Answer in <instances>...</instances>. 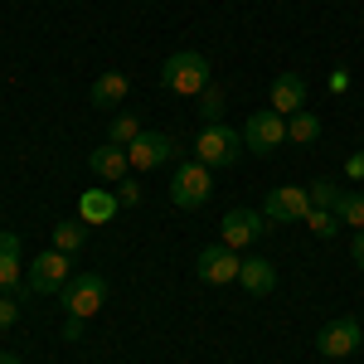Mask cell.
I'll list each match as a JSON object with an SVG mask.
<instances>
[{
	"instance_id": "1",
	"label": "cell",
	"mask_w": 364,
	"mask_h": 364,
	"mask_svg": "<svg viewBox=\"0 0 364 364\" xmlns=\"http://www.w3.org/2000/svg\"><path fill=\"white\" fill-rule=\"evenodd\" d=\"M161 87L175 92V97H199L209 87V58L185 49V54H170L166 68H161Z\"/></svg>"
},
{
	"instance_id": "2",
	"label": "cell",
	"mask_w": 364,
	"mask_h": 364,
	"mask_svg": "<svg viewBox=\"0 0 364 364\" xmlns=\"http://www.w3.org/2000/svg\"><path fill=\"white\" fill-rule=\"evenodd\" d=\"M195 156L204 161L209 170H219V166H233L238 156H243V132H233V127H204L195 136Z\"/></svg>"
},
{
	"instance_id": "3",
	"label": "cell",
	"mask_w": 364,
	"mask_h": 364,
	"mask_svg": "<svg viewBox=\"0 0 364 364\" xmlns=\"http://www.w3.org/2000/svg\"><path fill=\"white\" fill-rule=\"evenodd\" d=\"M209 195H214V180H209V166L204 161H185V166L170 175V199L180 209H199V204H209Z\"/></svg>"
},
{
	"instance_id": "4",
	"label": "cell",
	"mask_w": 364,
	"mask_h": 364,
	"mask_svg": "<svg viewBox=\"0 0 364 364\" xmlns=\"http://www.w3.org/2000/svg\"><path fill=\"white\" fill-rule=\"evenodd\" d=\"M63 296V306H68V316H97L102 311V301H107V277H97V272H78V277H68V287L58 291Z\"/></svg>"
},
{
	"instance_id": "5",
	"label": "cell",
	"mask_w": 364,
	"mask_h": 364,
	"mask_svg": "<svg viewBox=\"0 0 364 364\" xmlns=\"http://www.w3.org/2000/svg\"><path fill=\"white\" fill-rule=\"evenodd\" d=\"M282 141H287V117L272 112V107H262V112L248 117V127H243V146L257 151V156H272Z\"/></svg>"
},
{
	"instance_id": "6",
	"label": "cell",
	"mask_w": 364,
	"mask_h": 364,
	"mask_svg": "<svg viewBox=\"0 0 364 364\" xmlns=\"http://www.w3.org/2000/svg\"><path fill=\"white\" fill-rule=\"evenodd\" d=\"M238 267H243V257L238 248H228V243H214V248L199 252V282H209V287H228V282H238Z\"/></svg>"
},
{
	"instance_id": "7",
	"label": "cell",
	"mask_w": 364,
	"mask_h": 364,
	"mask_svg": "<svg viewBox=\"0 0 364 364\" xmlns=\"http://www.w3.org/2000/svg\"><path fill=\"white\" fill-rule=\"evenodd\" d=\"M73 277V262H68V252L49 248L44 257H34L29 262V291H63Z\"/></svg>"
},
{
	"instance_id": "8",
	"label": "cell",
	"mask_w": 364,
	"mask_h": 364,
	"mask_svg": "<svg viewBox=\"0 0 364 364\" xmlns=\"http://www.w3.org/2000/svg\"><path fill=\"white\" fill-rule=\"evenodd\" d=\"M360 340H364V326L355 316H340V321H331V326L316 336V350H321L326 360H345V355H355Z\"/></svg>"
},
{
	"instance_id": "9",
	"label": "cell",
	"mask_w": 364,
	"mask_h": 364,
	"mask_svg": "<svg viewBox=\"0 0 364 364\" xmlns=\"http://www.w3.org/2000/svg\"><path fill=\"white\" fill-rule=\"evenodd\" d=\"M262 228H267V214H257V209H228L224 214V243L228 248H248L262 238Z\"/></svg>"
},
{
	"instance_id": "10",
	"label": "cell",
	"mask_w": 364,
	"mask_h": 364,
	"mask_svg": "<svg viewBox=\"0 0 364 364\" xmlns=\"http://www.w3.org/2000/svg\"><path fill=\"white\" fill-rule=\"evenodd\" d=\"M170 151H175V141L166 136V132H141L132 146H127V161H132V170H156L170 161Z\"/></svg>"
},
{
	"instance_id": "11",
	"label": "cell",
	"mask_w": 364,
	"mask_h": 364,
	"mask_svg": "<svg viewBox=\"0 0 364 364\" xmlns=\"http://www.w3.org/2000/svg\"><path fill=\"white\" fill-rule=\"evenodd\" d=\"M262 214H267V219H277V224L306 219V214H311V195H306V190H272L267 204H262Z\"/></svg>"
},
{
	"instance_id": "12",
	"label": "cell",
	"mask_w": 364,
	"mask_h": 364,
	"mask_svg": "<svg viewBox=\"0 0 364 364\" xmlns=\"http://www.w3.org/2000/svg\"><path fill=\"white\" fill-rule=\"evenodd\" d=\"M306 107V83H301V73H282V78H272V112L291 117Z\"/></svg>"
},
{
	"instance_id": "13",
	"label": "cell",
	"mask_w": 364,
	"mask_h": 364,
	"mask_svg": "<svg viewBox=\"0 0 364 364\" xmlns=\"http://www.w3.org/2000/svg\"><path fill=\"white\" fill-rule=\"evenodd\" d=\"M238 282L248 287V296H272V291H277V267H272L267 257H243Z\"/></svg>"
},
{
	"instance_id": "14",
	"label": "cell",
	"mask_w": 364,
	"mask_h": 364,
	"mask_svg": "<svg viewBox=\"0 0 364 364\" xmlns=\"http://www.w3.org/2000/svg\"><path fill=\"white\" fill-rule=\"evenodd\" d=\"M87 166H92V175H102V180H127V170H132V161H127V146H97L92 156H87Z\"/></svg>"
},
{
	"instance_id": "15",
	"label": "cell",
	"mask_w": 364,
	"mask_h": 364,
	"mask_svg": "<svg viewBox=\"0 0 364 364\" xmlns=\"http://www.w3.org/2000/svg\"><path fill=\"white\" fill-rule=\"evenodd\" d=\"M112 214H117V195H107V190H87L78 199V219L83 224H112Z\"/></svg>"
},
{
	"instance_id": "16",
	"label": "cell",
	"mask_w": 364,
	"mask_h": 364,
	"mask_svg": "<svg viewBox=\"0 0 364 364\" xmlns=\"http://www.w3.org/2000/svg\"><path fill=\"white\" fill-rule=\"evenodd\" d=\"M15 287H20V238L0 233V291H15Z\"/></svg>"
},
{
	"instance_id": "17",
	"label": "cell",
	"mask_w": 364,
	"mask_h": 364,
	"mask_svg": "<svg viewBox=\"0 0 364 364\" xmlns=\"http://www.w3.org/2000/svg\"><path fill=\"white\" fill-rule=\"evenodd\" d=\"M127 92H132L127 73H102L92 83V107H117V102H127Z\"/></svg>"
},
{
	"instance_id": "18",
	"label": "cell",
	"mask_w": 364,
	"mask_h": 364,
	"mask_svg": "<svg viewBox=\"0 0 364 364\" xmlns=\"http://www.w3.org/2000/svg\"><path fill=\"white\" fill-rule=\"evenodd\" d=\"M287 141H301V146H311V141H321V117L316 112H291L287 117Z\"/></svg>"
},
{
	"instance_id": "19",
	"label": "cell",
	"mask_w": 364,
	"mask_h": 364,
	"mask_svg": "<svg viewBox=\"0 0 364 364\" xmlns=\"http://www.w3.org/2000/svg\"><path fill=\"white\" fill-rule=\"evenodd\" d=\"M83 238H87V224H83V219H63V224H54V248L68 252V257L83 248Z\"/></svg>"
},
{
	"instance_id": "20",
	"label": "cell",
	"mask_w": 364,
	"mask_h": 364,
	"mask_svg": "<svg viewBox=\"0 0 364 364\" xmlns=\"http://www.w3.org/2000/svg\"><path fill=\"white\" fill-rule=\"evenodd\" d=\"M336 219H340V224L364 228V195H355V190H340V199H336Z\"/></svg>"
},
{
	"instance_id": "21",
	"label": "cell",
	"mask_w": 364,
	"mask_h": 364,
	"mask_svg": "<svg viewBox=\"0 0 364 364\" xmlns=\"http://www.w3.org/2000/svg\"><path fill=\"white\" fill-rule=\"evenodd\" d=\"M136 136H141V122H136L132 112L112 117V127H107V141H112V146H132Z\"/></svg>"
},
{
	"instance_id": "22",
	"label": "cell",
	"mask_w": 364,
	"mask_h": 364,
	"mask_svg": "<svg viewBox=\"0 0 364 364\" xmlns=\"http://www.w3.org/2000/svg\"><path fill=\"white\" fill-rule=\"evenodd\" d=\"M219 117H224V92L219 87H204L199 92V122L204 127H219Z\"/></svg>"
},
{
	"instance_id": "23",
	"label": "cell",
	"mask_w": 364,
	"mask_h": 364,
	"mask_svg": "<svg viewBox=\"0 0 364 364\" xmlns=\"http://www.w3.org/2000/svg\"><path fill=\"white\" fill-rule=\"evenodd\" d=\"M306 195H311V209H331V214H336L340 185H331V180H311V185H306Z\"/></svg>"
},
{
	"instance_id": "24",
	"label": "cell",
	"mask_w": 364,
	"mask_h": 364,
	"mask_svg": "<svg viewBox=\"0 0 364 364\" xmlns=\"http://www.w3.org/2000/svg\"><path fill=\"white\" fill-rule=\"evenodd\" d=\"M301 224H306L311 233H321V238H331V233H336V228H340V219H336V214H331V209H311V214H306V219H301Z\"/></svg>"
},
{
	"instance_id": "25",
	"label": "cell",
	"mask_w": 364,
	"mask_h": 364,
	"mask_svg": "<svg viewBox=\"0 0 364 364\" xmlns=\"http://www.w3.org/2000/svg\"><path fill=\"white\" fill-rule=\"evenodd\" d=\"M20 321V306H15V291H0V331H10Z\"/></svg>"
},
{
	"instance_id": "26",
	"label": "cell",
	"mask_w": 364,
	"mask_h": 364,
	"mask_svg": "<svg viewBox=\"0 0 364 364\" xmlns=\"http://www.w3.org/2000/svg\"><path fill=\"white\" fill-rule=\"evenodd\" d=\"M141 199V185H127V180H117V204H136Z\"/></svg>"
},
{
	"instance_id": "27",
	"label": "cell",
	"mask_w": 364,
	"mask_h": 364,
	"mask_svg": "<svg viewBox=\"0 0 364 364\" xmlns=\"http://www.w3.org/2000/svg\"><path fill=\"white\" fill-rule=\"evenodd\" d=\"M345 175H350V180H364V151H355V156L345 161Z\"/></svg>"
},
{
	"instance_id": "28",
	"label": "cell",
	"mask_w": 364,
	"mask_h": 364,
	"mask_svg": "<svg viewBox=\"0 0 364 364\" xmlns=\"http://www.w3.org/2000/svg\"><path fill=\"white\" fill-rule=\"evenodd\" d=\"M83 336V316H68V321H63V340H78Z\"/></svg>"
},
{
	"instance_id": "29",
	"label": "cell",
	"mask_w": 364,
	"mask_h": 364,
	"mask_svg": "<svg viewBox=\"0 0 364 364\" xmlns=\"http://www.w3.org/2000/svg\"><path fill=\"white\" fill-rule=\"evenodd\" d=\"M355 262H360V267H364V228H360V233H355Z\"/></svg>"
},
{
	"instance_id": "30",
	"label": "cell",
	"mask_w": 364,
	"mask_h": 364,
	"mask_svg": "<svg viewBox=\"0 0 364 364\" xmlns=\"http://www.w3.org/2000/svg\"><path fill=\"white\" fill-rule=\"evenodd\" d=\"M0 364H20V360H15V355H10V350H0Z\"/></svg>"
}]
</instances>
